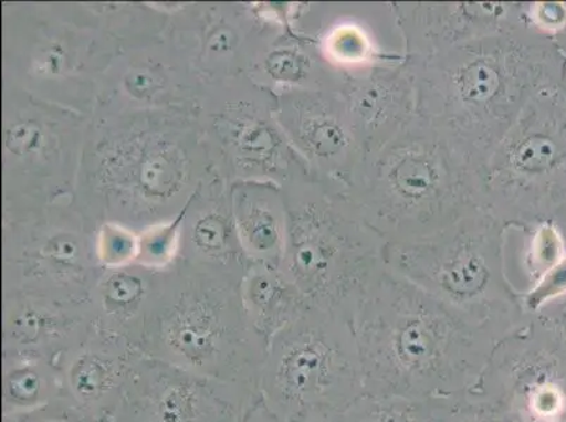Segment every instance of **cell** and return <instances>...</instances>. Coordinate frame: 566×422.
Returning <instances> with one entry per match:
<instances>
[{
	"instance_id": "cell-1",
	"label": "cell",
	"mask_w": 566,
	"mask_h": 422,
	"mask_svg": "<svg viewBox=\"0 0 566 422\" xmlns=\"http://www.w3.org/2000/svg\"><path fill=\"white\" fill-rule=\"evenodd\" d=\"M353 327L365 393L427 400L471 389L496 344L517 326L446 305L385 265Z\"/></svg>"
},
{
	"instance_id": "cell-31",
	"label": "cell",
	"mask_w": 566,
	"mask_h": 422,
	"mask_svg": "<svg viewBox=\"0 0 566 422\" xmlns=\"http://www.w3.org/2000/svg\"><path fill=\"white\" fill-rule=\"evenodd\" d=\"M243 422H283L272 414L260 400L254 407H251L249 413L244 416Z\"/></svg>"
},
{
	"instance_id": "cell-18",
	"label": "cell",
	"mask_w": 566,
	"mask_h": 422,
	"mask_svg": "<svg viewBox=\"0 0 566 422\" xmlns=\"http://www.w3.org/2000/svg\"><path fill=\"white\" fill-rule=\"evenodd\" d=\"M153 285L137 272L115 271L97 287L94 326L128 339L134 347L153 303Z\"/></svg>"
},
{
	"instance_id": "cell-20",
	"label": "cell",
	"mask_w": 566,
	"mask_h": 422,
	"mask_svg": "<svg viewBox=\"0 0 566 422\" xmlns=\"http://www.w3.org/2000/svg\"><path fill=\"white\" fill-rule=\"evenodd\" d=\"M272 196H256L244 202L240 225L251 251L264 260L265 265L281 266L286 244V205Z\"/></svg>"
},
{
	"instance_id": "cell-17",
	"label": "cell",
	"mask_w": 566,
	"mask_h": 422,
	"mask_svg": "<svg viewBox=\"0 0 566 422\" xmlns=\"http://www.w3.org/2000/svg\"><path fill=\"white\" fill-rule=\"evenodd\" d=\"M240 297L252 328L268 345L311 306L280 267L265 264L245 277Z\"/></svg>"
},
{
	"instance_id": "cell-22",
	"label": "cell",
	"mask_w": 566,
	"mask_h": 422,
	"mask_svg": "<svg viewBox=\"0 0 566 422\" xmlns=\"http://www.w3.org/2000/svg\"><path fill=\"white\" fill-rule=\"evenodd\" d=\"M338 422H433L430 399L365 393Z\"/></svg>"
},
{
	"instance_id": "cell-26",
	"label": "cell",
	"mask_w": 566,
	"mask_h": 422,
	"mask_svg": "<svg viewBox=\"0 0 566 422\" xmlns=\"http://www.w3.org/2000/svg\"><path fill=\"white\" fill-rule=\"evenodd\" d=\"M566 295V259L547 272L532 289L523 293L522 305L526 314H533L547 303Z\"/></svg>"
},
{
	"instance_id": "cell-32",
	"label": "cell",
	"mask_w": 566,
	"mask_h": 422,
	"mask_svg": "<svg viewBox=\"0 0 566 422\" xmlns=\"http://www.w3.org/2000/svg\"><path fill=\"white\" fill-rule=\"evenodd\" d=\"M132 86L134 89H137L138 94H144V92L150 91L151 78H148L146 75L134 76Z\"/></svg>"
},
{
	"instance_id": "cell-4",
	"label": "cell",
	"mask_w": 566,
	"mask_h": 422,
	"mask_svg": "<svg viewBox=\"0 0 566 422\" xmlns=\"http://www.w3.org/2000/svg\"><path fill=\"white\" fill-rule=\"evenodd\" d=\"M293 182L280 270L308 305L353 323L365 292L385 267L388 243L343 190L312 175Z\"/></svg>"
},
{
	"instance_id": "cell-34",
	"label": "cell",
	"mask_w": 566,
	"mask_h": 422,
	"mask_svg": "<svg viewBox=\"0 0 566 422\" xmlns=\"http://www.w3.org/2000/svg\"><path fill=\"white\" fill-rule=\"evenodd\" d=\"M557 225L560 230V233H563V235H564V240H565V244H566V218L563 221H560V223Z\"/></svg>"
},
{
	"instance_id": "cell-27",
	"label": "cell",
	"mask_w": 566,
	"mask_h": 422,
	"mask_svg": "<svg viewBox=\"0 0 566 422\" xmlns=\"http://www.w3.org/2000/svg\"><path fill=\"white\" fill-rule=\"evenodd\" d=\"M539 331L566 355V295L528 314Z\"/></svg>"
},
{
	"instance_id": "cell-25",
	"label": "cell",
	"mask_w": 566,
	"mask_h": 422,
	"mask_svg": "<svg viewBox=\"0 0 566 422\" xmlns=\"http://www.w3.org/2000/svg\"><path fill=\"white\" fill-rule=\"evenodd\" d=\"M228 225L218 214H206L195 225L193 244L197 245L199 252H202L210 260L228 259Z\"/></svg>"
},
{
	"instance_id": "cell-2",
	"label": "cell",
	"mask_w": 566,
	"mask_h": 422,
	"mask_svg": "<svg viewBox=\"0 0 566 422\" xmlns=\"http://www.w3.org/2000/svg\"><path fill=\"white\" fill-rule=\"evenodd\" d=\"M406 65L417 115L481 169L535 92L566 76L558 45L530 20Z\"/></svg>"
},
{
	"instance_id": "cell-3",
	"label": "cell",
	"mask_w": 566,
	"mask_h": 422,
	"mask_svg": "<svg viewBox=\"0 0 566 422\" xmlns=\"http://www.w3.org/2000/svg\"><path fill=\"white\" fill-rule=\"evenodd\" d=\"M346 193L388 244L426 239L485 209L482 169L419 115L365 157Z\"/></svg>"
},
{
	"instance_id": "cell-13",
	"label": "cell",
	"mask_w": 566,
	"mask_h": 422,
	"mask_svg": "<svg viewBox=\"0 0 566 422\" xmlns=\"http://www.w3.org/2000/svg\"><path fill=\"white\" fill-rule=\"evenodd\" d=\"M140 354L127 338L92 326L56 362L61 399L92 419L113 422Z\"/></svg>"
},
{
	"instance_id": "cell-28",
	"label": "cell",
	"mask_w": 566,
	"mask_h": 422,
	"mask_svg": "<svg viewBox=\"0 0 566 422\" xmlns=\"http://www.w3.org/2000/svg\"><path fill=\"white\" fill-rule=\"evenodd\" d=\"M2 422H111L92 419L64 399L53 401L29 413L3 415Z\"/></svg>"
},
{
	"instance_id": "cell-9",
	"label": "cell",
	"mask_w": 566,
	"mask_h": 422,
	"mask_svg": "<svg viewBox=\"0 0 566 422\" xmlns=\"http://www.w3.org/2000/svg\"><path fill=\"white\" fill-rule=\"evenodd\" d=\"M468 391L509 422H566V355L527 314L496 344Z\"/></svg>"
},
{
	"instance_id": "cell-21",
	"label": "cell",
	"mask_w": 566,
	"mask_h": 422,
	"mask_svg": "<svg viewBox=\"0 0 566 422\" xmlns=\"http://www.w3.org/2000/svg\"><path fill=\"white\" fill-rule=\"evenodd\" d=\"M516 235L517 270L524 279V293L566 259V244L557 224L544 223L526 229H511Z\"/></svg>"
},
{
	"instance_id": "cell-10",
	"label": "cell",
	"mask_w": 566,
	"mask_h": 422,
	"mask_svg": "<svg viewBox=\"0 0 566 422\" xmlns=\"http://www.w3.org/2000/svg\"><path fill=\"white\" fill-rule=\"evenodd\" d=\"M251 386L221 382L138 355L113 422H243L259 401Z\"/></svg>"
},
{
	"instance_id": "cell-30",
	"label": "cell",
	"mask_w": 566,
	"mask_h": 422,
	"mask_svg": "<svg viewBox=\"0 0 566 422\" xmlns=\"http://www.w3.org/2000/svg\"><path fill=\"white\" fill-rule=\"evenodd\" d=\"M41 133L33 125H18L10 128L7 134V144L13 152L32 154L38 152L41 146Z\"/></svg>"
},
{
	"instance_id": "cell-29",
	"label": "cell",
	"mask_w": 566,
	"mask_h": 422,
	"mask_svg": "<svg viewBox=\"0 0 566 422\" xmlns=\"http://www.w3.org/2000/svg\"><path fill=\"white\" fill-rule=\"evenodd\" d=\"M137 254V245L128 234L111 231L102 243V262L109 267H120Z\"/></svg>"
},
{
	"instance_id": "cell-33",
	"label": "cell",
	"mask_w": 566,
	"mask_h": 422,
	"mask_svg": "<svg viewBox=\"0 0 566 422\" xmlns=\"http://www.w3.org/2000/svg\"><path fill=\"white\" fill-rule=\"evenodd\" d=\"M554 41L555 44L558 45L560 53H563L566 60V28L563 30V32L555 35Z\"/></svg>"
},
{
	"instance_id": "cell-23",
	"label": "cell",
	"mask_w": 566,
	"mask_h": 422,
	"mask_svg": "<svg viewBox=\"0 0 566 422\" xmlns=\"http://www.w3.org/2000/svg\"><path fill=\"white\" fill-rule=\"evenodd\" d=\"M433 422H509L470 391L430 399Z\"/></svg>"
},
{
	"instance_id": "cell-5",
	"label": "cell",
	"mask_w": 566,
	"mask_h": 422,
	"mask_svg": "<svg viewBox=\"0 0 566 422\" xmlns=\"http://www.w3.org/2000/svg\"><path fill=\"white\" fill-rule=\"evenodd\" d=\"M136 348L189 372L260 390L268 344L247 318L240 293L188 277L154 296Z\"/></svg>"
},
{
	"instance_id": "cell-11",
	"label": "cell",
	"mask_w": 566,
	"mask_h": 422,
	"mask_svg": "<svg viewBox=\"0 0 566 422\" xmlns=\"http://www.w3.org/2000/svg\"><path fill=\"white\" fill-rule=\"evenodd\" d=\"M281 123L313 178L347 192L367 151L339 92L292 89L282 97Z\"/></svg>"
},
{
	"instance_id": "cell-15",
	"label": "cell",
	"mask_w": 566,
	"mask_h": 422,
	"mask_svg": "<svg viewBox=\"0 0 566 422\" xmlns=\"http://www.w3.org/2000/svg\"><path fill=\"white\" fill-rule=\"evenodd\" d=\"M86 305L28 293L8 296L3 307L2 354L35 355L59 362L94 326Z\"/></svg>"
},
{
	"instance_id": "cell-12",
	"label": "cell",
	"mask_w": 566,
	"mask_h": 422,
	"mask_svg": "<svg viewBox=\"0 0 566 422\" xmlns=\"http://www.w3.org/2000/svg\"><path fill=\"white\" fill-rule=\"evenodd\" d=\"M317 32L308 43L338 80L403 64L406 43L395 3L318 4Z\"/></svg>"
},
{
	"instance_id": "cell-14",
	"label": "cell",
	"mask_w": 566,
	"mask_h": 422,
	"mask_svg": "<svg viewBox=\"0 0 566 422\" xmlns=\"http://www.w3.org/2000/svg\"><path fill=\"white\" fill-rule=\"evenodd\" d=\"M411 60L427 56L527 22L528 3L394 2ZM406 59V60H408Z\"/></svg>"
},
{
	"instance_id": "cell-6",
	"label": "cell",
	"mask_w": 566,
	"mask_h": 422,
	"mask_svg": "<svg viewBox=\"0 0 566 422\" xmlns=\"http://www.w3.org/2000/svg\"><path fill=\"white\" fill-rule=\"evenodd\" d=\"M507 231L480 209L426 239L386 244L385 265L446 305L518 326L527 314L507 275Z\"/></svg>"
},
{
	"instance_id": "cell-24",
	"label": "cell",
	"mask_w": 566,
	"mask_h": 422,
	"mask_svg": "<svg viewBox=\"0 0 566 422\" xmlns=\"http://www.w3.org/2000/svg\"><path fill=\"white\" fill-rule=\"evenodd\" d=\"M181 163L171 148L157 147L143 158L138 182L148 194H169L181 179Z\"/></svg>"
},
{
	"instance_id": "cell-7",
	"label": "cell",
	"mask_w": 566,
	"mask_h": 422,
	"mask_svg": "<svg viewBox=\"0 0 566 422\" xmlns=\"http://www.w3.org/2000/svg\"><path fill=\"white\" fill-rule=\"evenodd\" d=\"M365 394L353 323L308 306L268 345L262 404L283 422H338Z\"/></svg>"
},
{
	"instance_id": "cell-16",
	"label": "cell",
	"mask_w": 566,
	"mask_h": 422,
	"mask_svg": "<svg viewBox=\"0 0 566 422\" xmlns=\"http://www.w3.org/2000/svg\"><path fill=\"white\" fill-rule=\"evenodd\" d=\"M339 94L367 156L392 140L417 116L416 86L406 61L357 76L346 82Z\"/></svg>"
},
{
	"instance_id": "cell-19",
	"label": "cell",
	"mask_w": 566,
	"mask_h": 422,
	"mask_svg": "<svg viewBox=\"0 0 566 422\" xmlns=\"http://www.w3.org/2000/svg\"><path fill=\"white\" fill-rule=\"evenodd\" d=\"M61 395V374L55 360L2 354V416L29 413Z\"/></svg>"
},
{
	"instance_id": "cell-8",
	"label": "cell",
	"mask_w": 566,
	"mask_h": 422,
	"mask_svg": "<svg viewBox=\"0 0 566 422\" xmlns=\"http://www.w3.org/2000/svg\"><path fill=\"white\" fill-rule=\"evenodd\" d=\"M482 193L509 229L566 218V76L524 106L482 168Z\"/></svg>"
}]
</instances>
